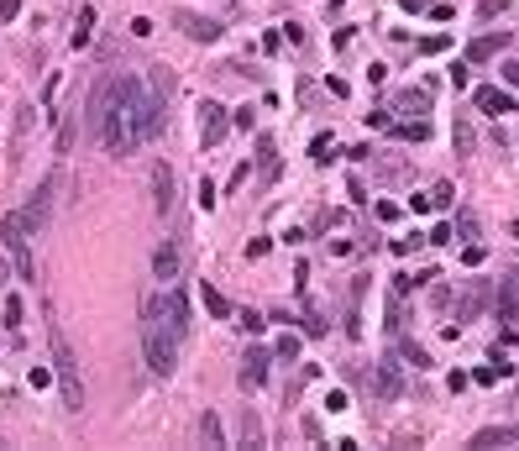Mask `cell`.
I'll list each match as a JSON object with an SVG mask.
<instances>
[{"instance_id":"cell-5","label":"cell","mask_w":519,"mask_h":451,"mask_svg":"<svg viewBox=\"0 0 519 451\" xmlns=\"http://www.w3.org/2000/svg\"><path fill=\"white\" fill-rule=\"evenodd\" d=\"M268 362H273L268 346H247V352H241V368H236V383H241V393H257L262 383H268Z\"/></svg>"},{"instance_id":"cell-7","label":"cell","mask_w":519,"mask_h":451,"mask_svg":"<svg viewBox=\"0 0 519 451\" xmlns=\"http://www.w3.org/2000/svg\"><path fill=\"white\" fill-rule=\"evenodd\" d=\"M173 22L184 26V37H194V42H215V37H221V22H210V16H200V11H189V6H178Z\"/></svg>"},{"instance_id":"cell-15","label":"cell","mask_w":519,"mask_h":451,"mask_svg":"<svg viewBox=\"0 0 519 451\" xmlns=\"http://www.w3.org/2000/svg\"><path fill=\"white\" fill-rule=\"evenodd\" d=\"M504 48H509V37H504V32H498V37H477V42L467 48V63H488V58H498Z\"/></svg>"},{"instance_id":"cell-13","label":"cell","mask_w":519,"mask_h":451,"mask_svg":"<svg viewBox=\"0 0 519 451\" xmlns=\"http://www.w3.org/2000/svg\"><path fill=\"white\" fill-rule=\"evenodd\" d=\"M377 393H383V399H399L404 393V378H399V362H393V357L377 362Z\"/></svg>"},{"instance_id":"cell-32","label":"cell","mask_w":519,"mask_h":451,"mask_svg":"<svg viewBox=\"0 0 519 451\" xmlns=\"http://www.w3.org/2000/svg\"><path fill=\"white\" fill-rule=\"evenodd\" d=\"M11 273H16V268H11V257H0V289L11 284Z\"/></svg>"},{"instance_id":"cell-33","label":"cell","mask_w":519,"mask_h":451,"mask_svg":"<svg viewBox=\"0 0 519 451\" xmlns=\"http://www.w3.org/2000/svg\"><path fill=\"white\" fill-rule=\"evenodd\" d=\"M504 84H514V90H519V63H504Z\"/></svg>"},{"instance_id":"cell-20","label":"cell","mask_w":519,"mask_h":451,"mask_svg":"<svg viewBox=\"0 0 519 451\" xmlns=\"http://www.w3.org/2000/svg\"><path fill=\"white\" fill-rule=\"evenodd\" d=\"M273 357H283V362H294V357H299V336H294V331H283L278 341H273Z\"/></svg>"},{"instance_id":"cell-3","label":"cell","mask_w":519,"mask_h":451,"mask_svg":"<svg viewBox=\"0 0 519 451\" xmlns=\"http://www.w3.org/2000/svg\"><path fill=\"white\" fill-rule=\"evenodd\" d=\"M47 352H53V378H58V404H63V415H79V409H84L79 357H74V346H69V336H63V325L53 321V309H47Z\"/></svg>"},{"instance_id":"cell-35","label":"cell","mask_w":519,"mask_h":451,"mask_svg":"<svg viewBox=\"0 0 519 451\" xmlns=\"http://www.w3.org/2000/svg\"><path fill=\"white\" fill-rule=\"evenodd\" d=\"M514 278H519V273H514Z\"/></svg>"},{"instance_id":"cell-19","label":"cell","mask_w":519,"mask_h":451,"mask_svg":"<svg viewBox=\"0 0 519 451\" xmlns=\"http://www.w3.org/2000/svg\"><path fill=\"white\" fill-rule=\"evenodd\" d=\"M241 446H262V420H257V409H241Z\"/></svg>"},{"instance_id":"cell-12","label":"cell","mask_w":519,"mask_h":451,"mask_svg":"<svg viewBox=\"0 0 519 451\" xmlns=\"http://www.w3.org/2000/svg\"><path fill=\"white\" fill-rule=\"evenodd\" d=\"M200 116H205V147L226 142V126H231V121L221 116V105H215V100H205V105H200Z\"/></svg>"},{"instance_id":"cell-17","label":"cell","mask_w":519,"mask_h":451,"mask_svg":"<svg viewBox=\"0 0 519 451\" xmlns=\"http://www.w3.org/2000/svg\"><path fill=\"white\" fill-rule=\"evenodd\" d=\"M200 294H205V309H210L215 321H231V299H226V294H221V289H210V284H205V289H200Z\"/></svg>"},{"instance_id":"cell-22","label":"cell","mask_w":519,"mask_h":451,"mask_svg":"<svg viewBox=\"0 0 519 451\" xmlns=\"http://www.w3.org/2000/svg\"><path fill=\"white\" fill-rule=\"evenodd\" d=\"M393 137H404V142H425L430 126H425V121H409V126H393Z\"/></svg>"},{"instance_id":"cell-30","label":"cell","mask_w":519,"mask_h":451,"mask_svg":"<svg viewBox=\"0 0 519 451\" xmlns=\"http://www.w3.org/2000/svg\"><path fill=\"white\" fill-rule=\"evenodd\" d=\"M404 110H414V116H425V95L414 90V95H404Z\"/></svg>"},{"instance_id":"cell-27","label":"cell","mask_w":519,"mask_h":451,"mask_svg":"<svg viewBox=\"0 0 519 451\" xmlns=\"http://www.w3.org/2000/svg\"><path fill=\"white\" fill-rule=\"evenodd\" d=\"M22 16V0H0V22H16Z\"/></svg>"},{"instance_id":"cell-24","label":"cell","mask_w":519,"mask_h":451,"mask_svg":"<svg viewBox=\"0 0 519 451\" xmlns=\"http://www.w3.org/2000/svg\"><path fill=\"white\" fill-rule=\"evenodd\" d=\"M26 383H32V389H53L58 378H53V368H32V373H26Z\"/></svg>"},{"instance_id":"cell-31","label":"cell","mask_w":519,"mask_h":451,"mask_svg":"<svg viewBox=\"0 0 519 451\" xmlns=\"http://www.w3.org/2000/svg\"><path fill=\"white\" fill-rule=\"evenodd\" d=\"M457 194H451V184H436V194H430V205H451Z\"/></svg>"},{"instance_id":"cell-29","label":"cell","mask_w":519,"mask_h":451,"mask_svg":"<svg viewBox=\"0 0 519 451\" xmlns=\"http://www.w3.org/2000/svg\"><path fill=\"white\" fill-rule=\"evenodd\" d=\"M346 404H352V399H346V393H341V389H330V399H325V409H336V415H341Z\"/></svg>"},{"instance_id":"cell-9","label":"cell","mask_w":519,"mask_h":451,"mask_svg":"<svg viewBox=\"0 0 519 451\" xmlns=\"http://www.w3.org/2000/svg\"><path fill=\"white\" fill-rule=\"evenodd\" d=\"M472 105L488 110V116H509V110H519V105H514V95H504V90H493V84L472 90Z\"/></svg>"},{"instance_id":"cell-26","label":"cell","mask_w":519,"mask_h":451,"mask_svg":"<svg viewBox=\"0 0 519 451\" xmlns=\"http://www.w3.org/2000/svg\"><path fill=\"white\" fill-rule=\"evenodd\" d=\"M399 352H404V357H409L414 368H430V357H425V352H420V346H414V341H404V346H399Z\"/></svg>"},{"instance_id":"cell-11","label":"cell","mask_w":519,"mask_h":451,"mask_svg":"<svg viewBox=\"0 0 519 451\" xmlns=\"http://www.w3.org/2000/svg\"><path fill=\"white\" fill-rule=\"evenodd\" d=\"M483 309H488V278H477V284H472L467 294H461V305H457V321H477Z\"/></svg>"},{"instance_id":"cell-21","label":"cell","mask_w":519,"mask_h":451,"mask_svg":"<svg viewBox=\"0 0 519 451\" xmlns=\"http://www.w3.org/2000/svg\"><path fill=\"white\" fill-rule=\"evenodd\" d=\"M153 90H158V100L168 105V95H173V74H168L163 63H153Z\"/></svg>"},{"instance_id":"cell-34","label":"cell","mask_w":519,"mask_h":451,"mask_svg":"<svg viewBox=\"0 0 519 451\" xmlns=\"http://www.w3.org/2000/svg\"><path fill=\"white\" fill-rule=\"evenodd\" d=\"M509 237H514V241H519V221H514V226H509Z\"/></svg>"},{"instance_id":"cell-1","label":"cell","mask_w":519,"mask_h":451,"mask_svg":"<svg viewBox=\"0 0 519 451\" xmlns=\"http://www.w3.org/2000/svg\"><path fill=\"white\" fill-rule=\"evenodd\" d=\"M116 100H121V126H126V142L142 147L163 131V100L142 74H121L116 79Z\"/></svg>"},{"instance_id":"cell-25","label":"cell","mask_w":519,"mask_h":451,"mask_svg":"<svg viewBox=\"0 0 519 451\" xmlns=\"http://www.w3.org/2000/svg\"><path fill=\"white\" fill-rule=\"evenodd\" d=\"M6 325H11V331H16V325H22V299H16V294L6 299Z\"/></svg>"},{"instance_id":"cell-23","label":"cell","mask_w":519,"mask_h":451,"mask_svg":"<svg viewBox=\"0 0 519 451\" xmlns=\"http://www.w3.org/2000/svg\"><path fill=\"white\" fill-rule=\"evenodd\" d=\"M504 11H509V0H477V22H493Z\"/></svg>"},{"instance_id":"cell-16","label":"cell","mask_w":519,"mask_h":451,"mask_svg":"<svg viewBox=\"0 0 519 451\" xmlns=\"http://www.w3.org/2000/svg\"><path fill=\"white\" fill-rule=\"evenodd\" d=\"M200 446H226V425H221L215 409H205V415H200Z\"/></svg>"},{"instance_id":"cell-14","label":"cell","mask_w":519,"mask_h":451,"mask_svg":"<svg viewBox=\"0 0 519 451\" xmlns=\"http://www.w3.org/2000/svg\"><path fill=\"white\" fill-rule=\"evenodd\" d=\"M472 446H483V451H493V446H519V436L509 425H488V430H472Z\"/></svg>"},{"instance_id":"cell-4","label":"cell","mask_w":519,"mask_h":451,"mask_svg":"<svg viewBox=\"0 0 519 451\" xmlns=\"http://www.w3.org/2000/svg\"><path fill=\"white\" fill-rule=\"evenodd\" d=\"M32 226H26V215L22 210H11L6 215V252H11V268H16V278L22 284H37V257H32Z\"/></svg>"},{"instance_id":"cell-18","label":"cell","mask_w":519,"mask_h":451,"mask_svg":"<svg viewBox=\"0 0 519 451\" xmlns=\"http://www.w3.org/2000/svg\"><path fill=\"white\" fill-rule=\"evenodd\" d=\"M100 26V16H94V6H84L79 11V26H74V48H90V32Z\"/></svg>"},{"instance_id":"cell-6","label":"cell","mask_w":519,"mask_h":451,"mask_svg":"<svg viewBox=\"0 0 519 451\" xmlns=\"http://www.w3.org/2000/svg\"><path fill=\"white\" fill-rule=\"evenodd\" d=\"M53 194H58V184H53V173L42 178V184H37V194H32V205H26V226H32V231H47V221H53Z\"/></svg>"},{"instance_id":"cell-10","label":"cell","mask_w":519,"mask_h":451,"mask_svg":"<svg viewBox=\"0 0 519 451\" xmlns=\"http://www.w3.org/2000/svg\"><path fill=\"white\" fill-rule=\"evenodd\" d=\"M153 205H158V215L173 210V168L168 163H153Z\"/></svg>"},{"instance_id":"cell-28","label":"cell","mask_w":519,"mask_h":451,"mask_svg":"<svg viewBox=\"0 0 519 451\" xmlns=\"http://www.w3.org/2000/svg\"><path fill=\"white\" fill-rule=\"evenodd\" d=\"M451 241V226H430V247H446Z\"/></svg>"},{"instance_id":"cell-2","label":"cell","mask_w":519,"mask_h":451,"mask_svg":"<svg viewBox=\"0 0 519 451\" xmlns=\"http://www.w3.org/2000/svg\"><path fill=\"white\" fill-rule=\"evenodd\" d=\"M178 341H184V336L173 331L168 299H163V289H158V294L142 299V357H147V368H153L158 378H168V373L178 368Z\"/></svg>"},{"instance_id":"cell-8","label":"cell","mask_w":519,"mask_h":451,"mask_svg":"<svg viewBox=\"0 0 519 451\" xmlns=\"http://www.w3.org/2000/svg\"><path fill=\"white\" fill-rule=\"evenodd\" d=\"M178 262H184L178 241L163 237V241H158V252H153V278H158V284H173V278H178Z\"/></svg>"}]
</instances>
